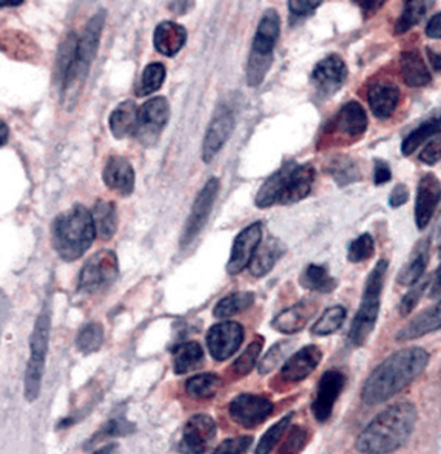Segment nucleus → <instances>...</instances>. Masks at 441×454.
I'll use <instances>...</instances> for the list:
<instances>
[{"label": "nucleus", "instance_id": "obj_1", "mask_svg": "<svg viewBox=\"0 0 441 454\" xmlns=\"http://www.w3.org/2000/svg\"><path fill=\"white\" fill-rule=\"evenodd\" d=\"M429 356L421 347H408L387 357L366 380L361 399L366 405H378L408 387L425 372Z\"/></svg>", "mask_w": 441, "mask_h": 454}, {"label": "nucleus", "instance_id": "obj_2", "mask_svg": "<svg viewBox=\"0 0 441 454\" xmlns=\"http://www.w3.org/2000/svg\"><path fill=\"white\" fill-rule=\"evenodd\" d=\"M104 25H106V12L98 11L90 20L79 38L73 34L62 46L59 73L61 75V91L65 104L72 106L81 94L82 87L91 69L93 59L100 46Z\"/></svg>", "mask_w": 441, "mask_h": 454}, {"label": "nucleus", "instance_id": "obj_3", "mask_svg": "<svg viewBox=\"0 0 441 454\" xmlns=\"http://www.w3.org/2000/svg\"><path fill=\"white\" fill-rule=\"evenodd\" d=\"M417 409L411 403H398L381 411L356 440L363 454H389L400 450L414 431Z\"/></svg>", "mask_w": 441, "mask_h": 454}, {"label": "nucleus", "instance_id": "obj_4", "mask_svg": "<svg viewBox=\"0 0 441 454\" xmlns=\"http://www.w3.org/2000/svg\"><path fill=\"white\" fill-rule=\"evenodd\" d=\"M96 236L92 213L75 205L60 214L52 224V245L65 262H75L91 247Z\"/></svg>", "mask_w": 441, "mask_h": 454}, {"label": "nucleus", "instance_id": "obj_5", "mask_svg": "<svg viewBox=\"0 0 441 454\" xmlns=\"http://www.w3.org/2000/svg\"><path fill=\"white\" fill-rule=\"evenodd\" d=\"M387 270H389V262L382 259L366 278L360 307L350 329V342L355 347L363 346L375 328L378 315H380L382 292H383Z\"/></svg>", "mask_w": 441, "mask_h": 454}, {"label": "nucleus", "instance_id": "obj_6", "mask_svg": "<svg viewBox=\"0 0 441 454\" xmlns=\"http://www.w3.org/2000/svg\"><path fill=\"white\" fill-rule=\"evenodd\" d=\"M281 21L279 13L270 8L260 20L254 36L250 58L246 69V79L250 87H256L264 81L273 63V50L280 36Z\"/></svg>", "mask_w": 441, "mask_h": 454}, {"label": "nucleus", "instance_id": "obj_7", "mask_svg": "<svg viewBox=\"0 0 441 454\" xmlns=\"http://www.w3.org/2000/svg\"><path fill=\"white\" fill-rule=\"evenodd\" d=\"M118 272L117 255L112 250L98 251L82 268L79 290L90 294L103 292L117 280Z\"/></svg>", "mask_w": 441, "mask_h": 454}, {"label": "nucleus", "instance_id": "obj_8", "mask_svg": "<svg viewBox=\"0 0 441 454\" xmlns=\"http://www.w3.org/2000/svg\"><path fill=\"white\" fill-rule=\"evenodd\" d=\"M169 106L168 98L158 96L146 101L138 109V125L137 137L144 146L157 143L161 132L168 125Z\"/></svg>", "mask_w": 441, "mask_h": 454}, {"label": "nucleus", "instance_id": "obj_9", "mask_svg": "<svg viewBox=\"0 0 441 454\" xmlns=\"http://www.w3.org/2000/svg\"><path fill=\"white\" fill-rule=\"evenodd\" d=\"M220 182L217 177H211L202 191L198 193L196 201H194L193 207H192L189 218L186 220L185 227H184L182 239H180V245L182 247H188L192 241L198 235L201 231L205 227L209 216H210L211 210L215 200H217V193H219Z\"/></svg>", "mask_w": 441, "mask_h": 454}, {"label": "nucleus", "instance_id": "obj_10", "mask_svg": "<svg viewBox=\"0 0 441 454\" xmlns=\"http://www.w3.org/2000/svg\"><path fill=\"white\" fill-rule=\"evenodd\" d=\"M272 402L262 395H239L229 404V414H231L232 419L246 428L262 425L272 414Z\"/></svg>", "mask_w": 441, "mask_h": 454}, {"label": "nucleus", "instance_id": "obj_11", "mask_svg": "<svg viewBox=\"0 0 441 454\" xmlns=\"http://www.w3.org/2000/svg\"><path fill=\"white\" fill-rule=\"evenodd\" d=\"M217 423L208 414H196L184 426L179 450L182 454H205L217 436Z\"/></svg>", "mask_w": 441, "mask_h": 454}, {"label": "nucleus", "instance_id": "obj_12", "mask_svg": "<svg viewBox=\"0 0 441 454\" xmlns=\"http://www.w3.org/2000/svg\"><path fill=\"white\" fill-rule=\"evenodd\" d=\"M244 338L242 325L233 321H224L211 326L206 335V342L211 356L217 361H224L236 354Z\"/></svg>", "mask_w": 441, "mask_h": 454}, {"label": "nucleus", "instance_id": "obj_13", "mask_svg": "<svg viewBox=\"0 0 441 454\" xmlns=\"http://www.w3.org/2000/svg\"><path fill=\"white\" fill-rule=\"evenodd\" d=\"M366 110L358 101L344 104L327 126V134H335L339 139L356 140L367 129Z\"/></svg>", "mask_w": 441, "mask_h": 454}, {"label": "nucleus", "instance_id": "obj_14", "mask_svg": "<svg viewBox=\"0 0 441 454\" xmlns=\"http://www.w3.org/2000/svg\"><path fill=\"white\" fill-rule=\"evenodd\" d=\"M315 179V168L310 163H304V165L287 163V175H285L279 204L293 205L304 200L312 191Z\"/></svg>", "mask_w": 441, "mask_h": 454}, {"label": "nucleus", "instance_id": "obj_15", "mask_svg": "<svg viewBox=\"0 0 441 454\" xmlns=\"http://www.w3.org/2000/svg\"><path fill=\"white\" fill-rule=\"evenodd\" d=\"M346 386V377L339 371H327L322 374L312 403V413L319 422L324 423L332 417L339 395Z\"/></svg>", "mask_w": 441, "mask_h": 454}, {"label": "nucleus", "instance_id": "obj_16", "mask_svg": "<svg viewBox=\"0 0 441 454\" xmlns=\"http://www.w3.org/2000/svg\"><path fill=\"white\" fill-rule=\"evenodd\" d=\"M349 77V69L339 55L327 56L316 65L312 72V83L322 96H333L342 89Z\"/></svg>", "mask_w": 441, "mask_h": 454}, {"label": "nucleus", "instance_id": "obj_17", "mask_svg": "<svg viewBox=\"0 0 441 454\" xmlns=\"http://www.w3.org/2000/svg\"><path fill=\"white\" fill-rule=\"evenodd\" d=\"M262 224L254 223L236 237L227 264L229 275H239L246 267L250 266L259 245L262 244Z\"/></svg>", "mask_w": 441, "mask_h": 454}, {"label": "nucleus", "instance_id": "obj_18", "mask_svg": "<svg viewBox=\"0 0 441 454\" xmlns=\"http://www.w3.org/2000/svg\"><path fill=\"white\" fill-rule=\"evenodd\" d=\"M441 200L440 180L434 174H426L418 184L414 218L418 230L423 231L435 215Z\"/></svg>", "mask_w": 441, "mask_h": 454}, {"label": "nucleus", "instance_id": "obj_19", "mask_svg": "<svg viewBox=\"0 0 441 454\" xmlns=\"http://www.w3.org/2000/svg\"><path fill=\"white\" fill-rule=\"evenodd\" d=\"M236 126L233 113L227 108H220L214 115L208 131H206L205 140H203L202 158L203 162L210 163L215 156L219 153L220 149L224 146L232 132Z\"/></svg>", "mask_w": 441, "mask_h": 454}, {"label": "nucleus", "instance_id": "obj_20", "mask_svg": "<svg viewBox=\"0 0 441 454\" xmlns=\"http://www.w3.org/2000/svg\"><path fill=\"white\" fill-rule=\"evenodd\" d=\"M321 360L322 351L318 346H305L284 364L281 378L285 382H301L316 371Z\"/></svg>", "mask_w": 441, "mask_h": 454}, {"label": "nucleus", "instance_id": "obj_21", "mask_svg": "<svg viewBox=\"0 0 441 454\" xmlns=\"http://www.w3.org/2000/svg\"><path fill=\"white\" fill-rule=\"evenodd\" d=\"M103 180L110 191L127 197L134 192L135 171L126 158L112 156L106 160L104 168Z\"/></svg>", "mask_w": 441, "mask_h": 454}, {"label": "nucleus", "instance_id": "obj_22", "mask_svg": "<svg viewBox=\"0 0 441 454\" xmlns=\"http://www.w3.org/2000/svg\"><path fill=\"white\" fill-rule=\"evenodd\" d=\"M316 311H318V306L313 301H299L277 315L273 318L272 328L284 334H295L307 326L316 315Z\"/></svg>", "mask_w": 441, "mask_h": 454}, {"label": "nucleus", "instance_id": "obj_23", "mask_svg": "<svg viewBox=\"0 0 441 454\" xmlns=\"http://www.w3.org/2000/svg\"><path fill=\"white\" fill-rule=\"evenodd\" d=\"M367 103L375 117H391L400 100V89L392 82H377L367 91Z\"/></svg>", "mask_w": 441, "mask_h": 454}, {"label": "nucleus", "instance_id": "obj_24", "mask_svg": "<svg viewBox=\"0 0 441 454\" xmlns=\"http://www.w3.org/2000/svg\"><path fill=\"white\" fill-rule=\"evenodd\" d=\"M441 329V301H437L431 309H426L422 314L413 318L408 325L404 326L396 335L398 342L418 340L425 337L429 333Z\"/></svg>", "mask_w": 441, "mask_h": 454}, {"label": "nucleus", "instance_id": "obj_25", "mask_svg": "<svg viewBox=\"0 0 441 454\" xmlns=\"http://www.w3.org/2000/svg\"><path fill=\"white\" fill-rule=\"evenodd\" d=\"M186 38L188 34L182 25L174 21H163L155 27L153 42H154L155 50L161 55L172 58L182 50Z\"/></svg>", "mask_w": 441, "mask_h": 454}, {"label": "nucleus", "instance_id": "obj_26", "mask_svg": "<svg viewBox=\"0 0 441 454\" xmlns=\"http://www.w3.org/2000/svg\"><path fill=\"white\" fill-rule=\"evenodd\" d=\"M138 125V109L134 101H123L110 114L109 129L115 139H126L137 134Z\"/></svg>", "mask_w": 441, "mask_h": 454}, {"label": "nucleus", "instance_id": "obj_27", "mask_svg": "<svg viewBox=\"0 0 441 454\" xmlns=\"http://www.w3.org/2000/svg\"><path fill=\"white\" fill-rule=\"evenodd\" d=\"M285 245L280 239L270 237L264 242L259 245L253 261H251L248 270L256 278H263L272 270L277 262L284 255Z\"/></svg>", "mask_w": 441, "mask_h": 454}, {"label": "nucleus", "instance_id": "obj_28", "mask_svg": "<svg viewBox=\"0 0 441 454\" xmlns=\"http://www.w3.org/2000/svg\"><path fill=\"white\" fill-rule=\"evenodd\" d=\"M401 75L409 87H425L431 83L432 75L420 52L415 50L401 53Z\"/></svg>", "mask_w": 441, "mask_h": 454}, {"label": "nucleus", "instance_id": "obj_29", "mask_svg": "<svg viewBox=\"0 0 441 454\" xmlns=\"http://www.w3.org/2000/svg\"><path fill=\"white\" fill-rule=\"evenodd\" d=\"M429 258V242L422 241L413 251L411 261L403 267L398 276V284L414 286L425 273Z\"/></svg>", "mask_w": 441, "mask_h": 454}, {"label": "nucleus", "instance_id": "obj_30", "mask_svg": "<svg viewBox=\"0 0 441 454\" xmlns=\"http://www.w3.org/2000/svg\"><path fill=\"white\" fill-rule=\"evenodd\" d=\"M51 318L47 312H43L36 320L30 337L31 363L46 364L48 345H50Z\"/></svg>", "mask_w": 441, "mask_h": 454}, {"label": "nucleus", "instance_id": "obj_31", "mask_svg": "<svg viewBox=\"0 0 441 454\" xmlns=\"http://www.w3.org/2000/svg\"><path fill=\"white\" fill-rule=\"evenodd\" d=\"M93 223H95L96 233L101 239H112L117 232L118 216L115 204L100 200L92 210Z\"/></svg>", "mask_w": 441, "mask_h": 454}, {"label": "nucleus", "instance_id": "obj_32", "mask_svg": "<svg viewBox=\"0 0 441 454\" xmlns=\"http://www.w3.org/2000/svg\"><path fill=\"white\" fill-rule=\"evenodd\" d=\"M203 361V349L200 343H180L174 351V372L177 374L188 373L201 365Z\"/></svg>", "mask_w": 441, "mask_h": 454}, {"label": "nucleus", "instance_id": "obj_33", "mask_svg": "<svg viewBox=\"0 0 441 454\" xmlns=\"http://www.w3.org/2000/svg\"><path fill=\"white\" fill-rule=\"evenodd\" d=\"M301 284L305 289L327 294L335 289L338 282L330 275L327 268L310 264L302 273Z\"/></svg>", "mask_w": 441, "mask_h": 454}, {"label": "nucleus", "instance_id": "obj_34", "mask_svg": "<svg viewBox=\"0 0 441 454\" xmlns=\"http://www.w3.org/2000/svg\"><path fill=\"white\" fill-rule=\"evenodd\" d=\"M437 134H441V114L432 117L431 120L426 121L422 125L413 129L411 134L404 139L401 152L404 156H411L426 140Z\"/></svg>", "mask_w": 441, "mask_h": 454}, {"label": "nucleus", "instance_id": "obj_35", "mask_svg": "<svg viewBox=\"0 0 441 454\" xmlns=\"http://www.w3.org/2000/svg\"><path fill=\"white\" fill-rule=\"evenodd\" d=\"M287 170V163L265 180L264 184L262 185L258 194H256V204L259 208H268L274 204H279Z\"/></svg>", "mask_w": 441, "mask_h": 454}, {"label": "nucleus", "instance_id": "obj_36", "mask_svg": "<svg viewBox=\"0 0 441 454\" xmlns=\"http://www.w3.org/2000/svg\"><path fill=\"white\" fill-rule=\"evenodd\" d=\"M327 174L335 180L339 187L352 184L360 179V168L350 157L339 156L327 165Z\"/></svg>", "mask_w": 441, "mask_h": 454}, {"label": "nucleus", "instance_id": "obj_37", "mask_svg": "<svg viewBox=\"0 0 441 454\" xmlns=\"http://www.w3.org/2000/svg\"><path fill=\"white\" fill-rule=\"evenodd\" d=\"M222 386V378L215 373H202L189 378L185 383V390L194 399H210L215 396Z\"/></svg>", "mask_w": 441, "mask_h": 454}, {"label": "nucleus", "instance_id": "obj_38", "mask_svg": "<svg viewBox=\"0 0 441 454\" xmlns=\"http://www.w3.org/2000/svg\"><path fill=\"white\" fill-rule=\"evenodd\" d=\"M254 303V294L248 292H236L223 298L215 306L214 316L217 318H228L244 312Z\"/></svg>", "mask_w": 441, "mask_h": 454}, {"label": "nucleus", "instance_id": "obj_39", "mask_svg": "<svg viewBox=\"0 0 441 454\" xmlns=\"http://www.w3.org/2000/svg\"><path fill=\"white\" fill-rule=\"evenodd\" d=\"M434 4L432 2H423V0H417V2H406L404 7L403 13L398 17L395 25L396 35L406 34L411 30L413 27L418 24L421 20L425 17L427 11Z\"/></svg>", "mask_w": 441, "mask_h": 454}, {"label": "nucleus", "instance_id": "obj_40", "mask_svg": "<svg viewBox=\"0 0 441 454\" xmlns=\"http://www.w3.org/2000/svg\"><path fill=\"white\" fill-rule=\"evenodd\" d=\"M347 311L344 307L335 306L322 314L321 317L316 321L312 326V333L319 337H327V335L335 334L343 326L346 320Z\"/></svg>", "mask_w": 441, "mask_h": 454}, {"label": "nucleus", "instance_id": "obj_41", "mask_svg": "<svg viewBox=\"0 0 441 454\" xmlns=\"http://www.w3.org/2000/svg\"><path fill=\"white\" fill-rule=\"evenodd\" d=\"M166 78L165 65L161 63H152L144 69L140 81L137 87V95L138 98H144L158 91L162 87Z\"/></svg>", "mask_w": 441, "mask_h": 454}, {"label": "nucleus", "instance_id": "obj_42", "mask_svg": "<svg viewBox=\"0 0 441 454\" xmlns=\"http://www.w3.org/2000/svg\"><path fill=\"white\" fill-rule=\"evenodd\" d=\"M104 343V328L98 323L84 325L76 337V347L84 355L98 351Z\"/></svg>", "mask_w": 441, "mask_h": 454}, {"label": "nucleus", "instance_id": "obj_43", "mask_svg": "<svg viewBox=\"0 0 441 454\" xmlns=\"http://www.w3.org/2000/svg\"><path fill=\"white\" fill-rule=\"evenodd\" d=\"M293 414H287L284 419H280L279 422L271 426L264 435L259 440L258 447H256V454H270L274 450L280 440L284 436L285 431L289 427Z\"/></svg>", "mask_w": 441, "mask_h": 454}, {"label": "nucleus", "instance_id": "obj_44", "mask_svg": "<svg viewBox=\"0 0 441 454\" xmlns=\"http://www.w3.org/2000/svg\"><path fill=\"white\" fill-rule=\"evenodd\" d=\"M263 345H264V340L262 337L256 338L251 345L245 349L244 354L239 356V359L234 361L233 372L237 376H248L254 366H256V361L259 359L260 352H262Z\"/></svg>", "mask_w": 441, "mask_h": 454}, {"label": "nucleus", "instance_id": "obj_45", "mask_svg": "<svg viewBox=\"0 0 441 454\" xmlns=\"http://www.w3.org/2000/svg\"><path fill=\"white\" fill-rule=\"evenodd\" d=\"M291 348H293V342H290V340H284V342H279L272 346V348L267 352V355L259 363V373L264 376V374L274 371L285 360Z\"/></svg>", "mask_w": 441, "mask_h": 454}, {"label": "nucleus", "instance_id": "obj_46", "mask_svg": "<svg viewBox=\"0 0 441 454\" xmlns=\"http://www.w3.org/2000/svg\"><path fill=\"white\" fill-rule=\"evenodd\" d=\"M375 245L374 239L369 233L358 236L353 239L349 247V261L352 263H363L367 259L374 255Z\"/></svg>", "mask_w": 441, "mask_h": 454}, {"label": "nucleus", "instance_id": "obj_47", "mask_svg": "<svg viewBox=\"0 0 441 454\" xmlns=\"http://www.w3.org/2000/svg\"><path fill=\"white\" fill-rule=\"evenodd\" d=\"M251 444H253L251 436L227 439L214 450L213 454H248Z\"/></svg>", "mask_w": 441, "mask_h": 454}, {"label": "nucleus", "instance_id": "obj_48", "mask_svg": "<svg viewBox=\"0 0 441 454\" xmlns=\"http://www.w3.org/2000/svg\"><path fill=\"white\" fill-rule=\"evenodd\" d=\"M429 284V281L425 280L421 282V284L414 285L411 292L404 295V298L401 299L400 307H398V311H400L401 316H408L413 309L417 307L418 301H420L422 295L425 294Z\"/></svg>", "mask_w": 441, "mask_h": 454}, {"label": "nucleus", "instance_id": "obj_49", "mask_svg": "<svg viewBox=\"0 0 441 454\" xmlns=\"http://www.w3.org/2000/svg\"><path fill=\"white\" fill-rule=\"evenodd\" d=\"M418 160L426 165H435L441 160V137L437 139L429 141V144L422 149Z\"/></svg>", "mask_w": 441, "mask_h": 454}, {"label": "nucleus", "instance_id": "obj_50", "mask_svg": "<svg viewBox=\"0 0 441 454\" xmlns=\"http://www.w3.org/2000/svg\"><path fill=\"white\" fill-rule=\"evenodd\" d=\"M132 431H134V425L132 423L118 419L107 422L106 427H104V434L106 436L127 435V434L132 433Z\"/></svg>", "mask_w": 441, "mask_h": 454}, {"label": "nucleus", "instance_id": "obj_51", "mask_svg": "<svg viewBox=\"0 0 441 454\" xmlns=\"http://www.w3.org/2000/svg\"><path fill=\"white\" fill-rule=\"evenodd\" d=\"M291 15L295 17H307L316 12L321 2H289Z\"/></svg>", "mask_w": 441, "mask_h": 454}, {"label": "nucleus", "instance_id": "obj_52", "mask_svg": "<svg viewBox=\"0 0 441 454\" xmlns=\"http://www.w3.org/2000/svg\"><path fill=\"white\" fill-rule=\"evenodd\" d=\"M392 179V171L390 168L389 163L384 160H375L374 166V184L383 185Z\"/></svg>", "mask_w": 441, "mask_h": 454}, {"label": "nucleus", "instance_id": "obj_53", "mask_svg": "<svg viewBox=\"0 0 441 454\" xmlns=\"http://www.w3.org/2000/svg\"><path fill=\"white\" fill-rule=\"evenodd\" d=\"M409 200L408 188L404 184H398L394 188V191L390 194V206L394 208L400 207V206L406 205Z\"/></svg>", "mask_w": 441, "mask_h": 454}, {"label": "nucleus", "instance_id": "obj_54", "mask_svg": "<svg viewBox=\"0 0 441 454\" xmlns=\"http://www.w3.org/2000/svg\"><path fill=\"white\" fill-rule=\"evenodd\" d=\"M304 436L305 434L302 428H294L289 439H287V444L284 445L285 452L291 453L298 450L303 444Z\"/></svg>", "mask_w": 441, "mask_h": 454}, {"label": "nucleus", "instance_id": "obj_55", "mask_svg": "<svg viewBox=\"0 0 441 454\" xmlns=\"http://www.w3.org/2000/svg\"><path fill=\"white\" fill-rule=\"evenodd\" d=\"M426 35L431 39H441V12L429 20L426 27Z\"/></svg>", "mask_w": 441, "mask_h": 454}, {"label": "nucleus", "instance_id": "obj_56", "mask_svg": "<svg viewBox=\"0 0 441 454\" xmlns=\"http://www.w3.org/2000/svg\"><path fill=\"white\" fill-rule=\"evenodd\" d=\"M358 5H360L366 17L374 15L377 11H380L381 7H383L384 2H377V0H366V2H358Z\"/></svg>", "mask_w": 441, "mask_h": 454}, {"label": "nucleus", "instance_id": "obj_57", "mask_svg": "<svg viewBox=\"0 0 441 454\" xmlns=\"http://www.w3.org/2000/svg\"><path fill=\"white\" fill-rule=\"evenodd\" d=\"M193 2H171L169 3V11L177 15H184L188 12L189 8L193 7Z\"/></svg>", "mask_w": 441, "mask_h": 454}, {"label": "nucleus", "instance_id": "obj_58", "mask_svg": "<svg viewBox=\"0 0 441 454\" xmlns=\"http://www.w3.org/2000/svg\"><path fill=\"white\" fill-rule=\"evenodd\" d=\"M441 295V262L432 280L431 289H429V297L437 298Z\"/></svg>", "mask_w": 441, "mask_h": 454}, {"label": "nucleus", "instance_id": "obj_59", "mask_svg": "<svg viewBox=\"0 0 441 454\" xmlns=\"http://www.w3.org/2000/svg\"><path fill=\"white\" fill-rule=\"evenodd\" d=\"M427 55H429V63H431L432 67L437 72H441V53L435 52L431 48H427Z\"/></svg>", "mask_w": 441, "mask_h": 454}, {"label": "nucleus", "instance_id": "obj_60", "mask_svg": "<svg viewBox=\"0 0 441 454\" xmlns=\"http://www.w3.org/2000/svg\"><path fill=\"white\" fill-rule=\"evenodd\" d=\"M115 450V445L110 444L106 445V447L100 448V450H96L92 454H113Z\"/></svg>", "mask_w": 441, "mask_h": 454}, {"label": "nucleus", "instance_id": "obj_61", "mask_svg": "<svg viewBox=\"0 0 441 454\" xmlns=\"http://www.w3.org/2000/svg\"><path fill=\"white\" fill-rule=\"evenodd\" d=\"M2 145H5L7 144V137H8V129L7 126H5V123H2Z\"/></svg>", "mask_w": 441, "mask_h": 454}]
</instances>
